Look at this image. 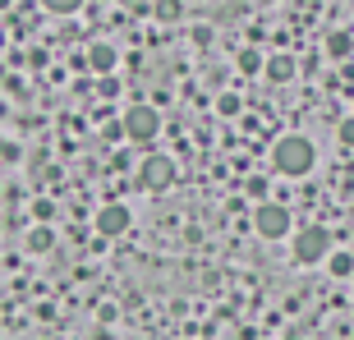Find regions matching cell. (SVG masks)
Segmentation results:
<instances>
[{
    "mask_svg": "<svg viewBox=\"0 0 354 340\" xmlns=\"http://www.w3.org/2000/svg\"><path fill=\"white\" fill-rule=\"evenodd\" d=\"M313 161H317V152H313V143H308L304 133H286V138H276L272 166L281 170V175L299 180V175H308V170H313Z\"/></svg>",
    "mask_w": 354,
    "mask_h": 340,
    "instance_id": "6da1fadb",
    "label": "cell"
},
{
    "mask_svg": "<svg viewBox=\"0 0 354 340\" xmlns=\"http://www.w3.org/2000/svg\"><path fill=\"white\" fill-rule=\"evenodd\" d=\"M120 124H124V138H129V143H138V147H147V143H152V138L161 133L157 106H129Z\"/></svg>",
    "mask_w": 354,
    "mask_h": 340,
    "instance_id": "7a4b0ae2",
    "label": "cell"
},
{
    "mask_svg": "<svg viewBox=\"0 0 354 340\" xmlns=\"http://www.w3.org/2000/svg\"><path fill=\"white\" fill-rule=\"evenodd\" d=\"M331 258V230H322V225H304L299 235H295V262H304V267H313V262Z\"/></svg>",
    "mask_w": 354,
    "mask_h": 340,
    "instance_id": "3957f363",
    "label": "cell"
},
{
    "mask_svg": "<svg viewBox=\"0 0 354 340\" xmlns=\"http://www.w3.org/2000/svg\"><path fill=\"white\" fill-rule=\"evenodd\" d=\"M138 184H143L147 193H161V189H171L175 184V161L161 157V152H152V157L138 161Z\"/></svg>",
    "mask_w": 354,
    "mask_h": 340,
    "instance_id": "277c9868",
    "label": "cell"
},
{
    "mask_svg": "<svg viewBox=\"0 0 354 340\" xmlns=\"http://www.w3.org/2000/svg\"><path fill=\"white\" fill-rule=\"evenodd\" d=\"M253 230H258L263 239H286L290 235V207H281V202H258Z\"/></svg>",
    "mask_w": 354,
    "mask_h": 340,
    "instance_id": "5b68a950",
    "label": "cell"
},
{
    "mask_svg": "<svg viewBox=\"0 0 354 340\" xmlns=\"http://www.w3.org/2000/svg\"><path fill=\"white\" fill-rule=\"evenodd\" d=\"M129 230V207L124 202H106L102 211H97V235L102 239H120Z\"/></svg>",
    "mask_w": 354,
    "mask_h": 340,
    "instance_id": "8992f818",
    "label": "cell"
},
{
    "mask_svg": "<svg viewBox=\"0 0 354 340\" xmlns=\"http://www.w3.org/2000/svg\"><path fill=\"white\" fill-rule=\"evenodd\" d=\"M83 55H88V69H92V74H102V79H115L120 51L111 46V41H92V46H88Z\"/></svg>",
    "mask_w": 354,
    "mask_h": 340,
    "instance_id": "52a82bcc",
    "label": "cell"
},
{
    "mask_svg": "<svg viewBox=\"0 0 354 340\" xmlns=\"http://www.w3.org/2000/svg\"><path fill=\"white\" fill-rule=\"evenodd\" d=\"M295 69H299V65H295V55L276 51V55H267V69H263V74L272 83H290V79H295Z\"/></svg>",
    "mask_w": 354,
    "mask_h": 340,
    "instance_id": "ba28073f",
    "label": "cell"
},
{
    "mask_svg": "<svg viewBox=\"0 0 354 340\" xmlns=\"http://www.w3.org/2000/svg\"><path fill=\"white\" fill-rule=\"evenodd\" d=\"M327 55H331V60H350V55H354V37H350V32H331V37H327Z\"/></svg>",
    "mask_w": 354,
    "mask_h": 340,
    "instance_id": "9c48e42d",
    "label": "cell"
},
{
    "mask_svg": "<svg viewBox=\"0 0 354 340\" xmlns=\"http://www.w3.org/2000/svg\"><path fill=\"white\" fill-rule=\"evenodd\" d=\"M51 244H55L51 225H32V230H28V253H46Z\"/></svg>",
    "mask_w": 354,
    "mask_h": 340,
    "instance_id": "30bf717a",
    "label": "cell"
},
{
    "mask_svg": "<svg viewBox=\"0 0 354 340\" xmlns=\"http://www.w3.org/2000/svg\"><path fill=\"white\" fill-rule=\"evenodd\" d=\"M235 65H239V74H258V69H267V60H263L258 51H239Z\"/></svg>",
    "mask_w": 354,
    "mask_h": 340,
    "instance_id": "8fae6325",
    "label": "cell"
},
{
    "mask_svg": "<svg viewBox=\"0 0 354 340\" xmlns=\"http://www.w3.org/2000/svg\"><path fill=\"white\" fill-rule=\"evenodd\" d=\"M350 272H354L350 253H331V276H350Z\"/></svg>",
    "mask_w": 354,
    "mask_h": 340,
    "instance_id": "7c38bea8",
    "label": "cell"
},
{
    "mask_svg": "<svg viewBox=\"0 0 354 340\" xmlns=\"http://www.w3.org/2000/svg\"><path fill=\"white\" fill-rule=\"evenodd\" d=\"M216 111H221V115H239V97L235 92H221V97H216Z\"/></svg>",
    "mask_w": 354,
    "mask_h": 340,
    "instance_id": "4fadbf2b",
    "label": "cell"
},
{
    "mask_svg": "<svg viewBox=\"0 0 354 340\" xmlns=\"http://www.w3.org/2000/svg\"><path fill=\"white\" fill-rule=\"evenodd\" d=\"M32 216H37V221L46 225V221L55 216V202H46V198H37V202H32Z\"/></svg>",
    "mask_w": 354,
    "mask_h": 340,
    "instance_id": "5bb4252c",
    "label": "cell"
},
{
    "mask_svg": "<svg viewBox=\"0 0 354 340\" xmlns=\"http://www.w3.org/2000/svg\"><path fill=\"white\" fill-rule=\"evenodd\" d=\"M336 133H341V143H345V147H354V115L341 120V129H336Z\"/></svg>",
    "mask_w": 354,
    "mask_h": 340,
    "instance_id": "9a60e30c",
    "label": "cell"
},
{
    "mask_svg": "<svg viewBox=\"0 0 354 340\" xmlns=\"http://www.w3.org/2000/svg\"><path fill=\"white\" fill-rule=\"evenodd\" d=\"M97 92H102V97H115L120 83H115V79H102V83H97Z\"/></svg>",
    "mask_w": 354,
    "mask_h": 340,
    "instance_id": "2e32d148",
    "label": "cell"
},
{
    "mask_svg": "<svg viewBox=\"0 0 354 340\" xmlns=\"http://www.w3.org/2000/svg\"><path fill=\"white\" fill-rule=\"evenodd\" d=\"M249 193H253V198H263V193H267V180H258V175H253V180H249Z\"/></svg>",
    "mask_w": 354,
    "mask_h": 340,
    "instance_id": "e0dca14e",
    "label": "cell"
},
{
    "mask_svg": "<svg viewBox=\"0 0 354 340\" xmlns=\"http://www.w3.org/2000/svg\"><path fill=\"white\" fill-rule=\"evenodd\" d=\"M0 157H5V161H14V157H19V147H14V143H0Z\"/></svg>",
    "mask_w": 354,
    "mask_h": 340,
    "instance_id": "ac0fdd59",
    "label": "cell"
}]
</instances>
